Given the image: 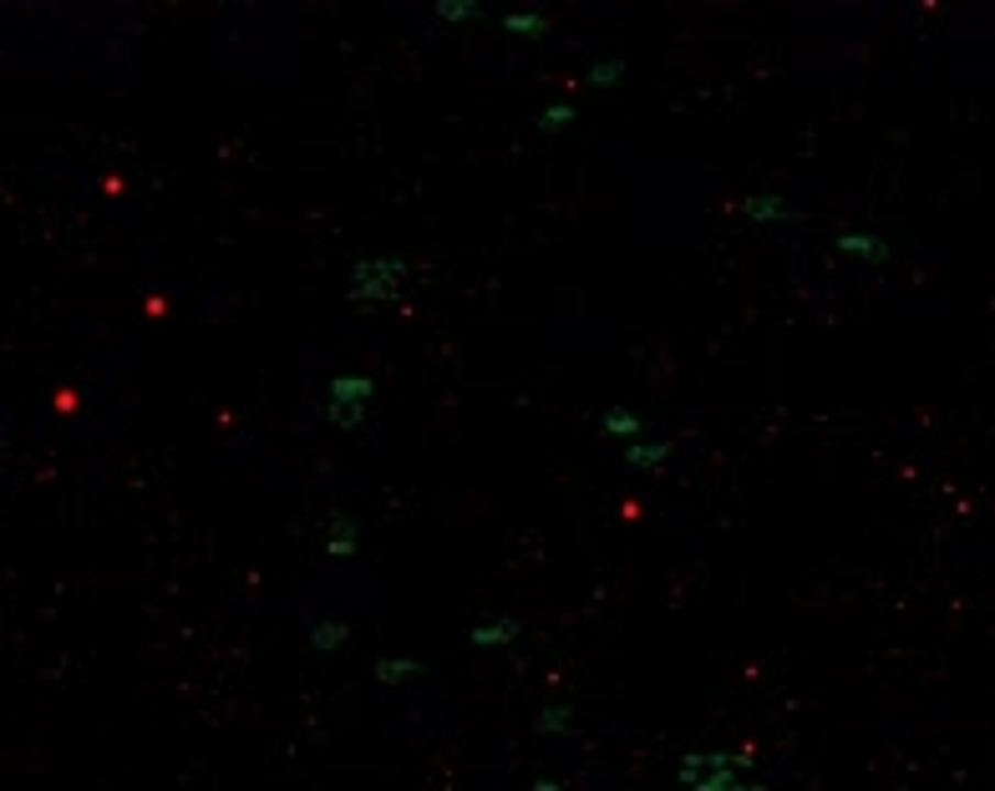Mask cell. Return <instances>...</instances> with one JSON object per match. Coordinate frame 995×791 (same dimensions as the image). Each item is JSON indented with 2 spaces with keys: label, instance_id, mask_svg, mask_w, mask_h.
<instances>
[{
  "label": "cell",
  "instance_id": "obj_1",
  "mask_svg": "<svg viewBox=\"0 0 995 791\" xmlns=\"http://www.w3.org/2000/svg\"><path fill=\"white\" fill-rule=\"evenodd\" d=\"M681 781L690 791H756L742 781V756H686Z\"/></svg>",
  "mask_w": 995,
  "mask_h": 791
},
{
  "label": "cell",
  "instance_id": "obj_2",
  "mask_svg": "<svg viewBox=\"0 0 995 791\" xmlns=\"http://www.w3.org/2000/svg\"><path fill=\"white\" fill-rule=\"evenodd\" d=\"M407 275L397 259H366V264H356V279H351V294L356 300H386L391 294V285Z\"/></svg>",
  "mask_w": 995,
  "mask_h": 791
},
{
  "label": "cell",
  "instance_id": "obj_3",
  "mask_svg": "<svg viewBox=\"0 0 995 791\" xmlns=\"http://www.w3.org/2000/svg\"><path fill=\"white\" fill-rule=\"evenodd\" d=\"M376 396V386L366 381V376H335L331 381V416H341V422H356L361 406Z\"/></svg>",
  "mask_w": 995,
  "mask_h": 791
},
{
  "label": "cell",
  "instance_id": "obj_4",
  "mask_svg": "<svg viewBox=\"0 0 995 791\" xmlns=\"http://www.w3.org/2000/svg\"><path fill=\"white\" fill-rule=\"evenodd\" d=\"M838 254H849V259H869V264H884L889 259V244L874 234H843L838 238Z\"/></svg>",
  "mask_w": 995,
  "mask_h": 791
},
{
  "label": "cell",
  "instance_id": "obj_5",
  "mask_svg": "<svg viewBox=\"0 0 995 791\" xmlns=\"http://www.w3.org/2000/svg\"><path fill=\"white\" fill-rule=\"evenodd\" d=\"M508 639H518V620H493V624H483V630H473V634H467V645H473V649L508 645Z\"/></svg>",
  "mask_w": 995,
  "mask_h": 791
},
{
  "label": "cell",
  "instance_id": "obj_6",
  "mask_svg": "<svg viewBox=\"0 0 995 791\" xmlns=\"http://www.w3.org/2000/svg\"><path fill=\"white\" fill-rule=\"evenodd\" d=\"M417 675H422V665L407 655H391L376 665V680H382V686H401V680H417Z\"/></svg>",
  "mask_w": 995,
  "mask_h": 791
},
{
  "label": "cell",
  "instance_id": "obj_7",
  "mask_svg": "<svg viewBox=\"0 0 995 791\" xmlns=\"http://www.w3.org/2000/svg\"><path fill=\"white\" fill-rule=\"evenodd\" d=\"M498 26H504L508 36H544L549 21H544V15H533V11H513V15H504Z\"/></svg>",
  "mask_w": 995,
  "mask_h": 791
},
{
  "label": "cell",
  "instance_id": "obj_8",
  "mask_svg": "<svg viewBox=\"0 0 995 791\" xmlns=\"http://www.w3.org/2000/svg\"><path fill=\"white\" fill-rule=\"evenodd\" d=\"M331 554H341V558L356 554V523H351V517H341V523L331 527Z\"/></svg>",
  "mask_w": 995,
  "mask_h": 791
},
{
  "label": "cell",
  "instance_id": "obj_9",
  "mask_svg": "<svg viewBox=\"0 0 995 791\" xmlns=\"http://www.w3.org/2000/svg\"><path fill=\"white\" fill-rule=\"evenodd\" d=\"M310 645H316V649H335V645H345V624L320 620V624H316V634H310Z\"/></svg>",
  "mask_w": 995,
  "mask_h": 791
},
{
  "label": "cell",
  "instance_id": "obj_10",
  "mask_svg": "<svg viewBox=\"0 0 995 791\" xmlns=\"http://www.w3.org/2000/svg\"><path fill=\"white\" fill-rule=\"evenodd\" d=\"M605 432H610V436H640V422L630 416V411L610 406V411H605Z\"/></svg>",
  "mask_w": 995,
  "mask_h": 791
},
{
  "label": "cell",
  "instance_id": "obj_11",
  "mask_svg": "<svg viewBox=\"0 0 995 791\" xmlns=\"http://www.w3.org/2000/svg\"><path fill=\"white\" fill-rule=\"evenodd\" d=\"M624 77V62H599V66H589V81L595 87H610V81H620Z\"/></svg>",
  "mask_w": 995,
  "mask_h": 791
},
{
  "label": "cell",
  "instance_id": "obj_12",
  "mask_svg": "<svg viewBox=\"0 0 995 791\" xmlns=\"http://www.w3.org/2000/svg\"><path fill=\"white\" fill-rule=\"evenodd\" d=\"M574 112H579V107H574V102H559V107H549L544 118H539V127H564V122H570Z\"/></svg>",
  "mask_w": 995,
  "mask_h": 791
},
{
  "label": "cell",
  "instance_id": "obj_13",
  "mask_svg": "<svg viewBox=\"0 0 995 791\" xmlns=\"http://www.w3.org/2000/svg\"><path fill=\"white\" fill-rule=\"evenodd\" d=\"M747 213H752V219H787L783 203H767V198H752V203H747Z\"/></svg>",
  "mask_w": 995,
  "mask_h": 791
},
{
  "label": "cell",
  "instance_id": "obj_14",
  "mask_svg": "<svg viewBox=\"0 0 995 791\" xmlns=\"http://www.w3.org/2000/svg\"><path fill=\"white\" fill-rule=\"evenodd\" d=\"M630 461H635V467H661L665 447H630Z\"/></svg>",
  "mask_w": 995,
  "mask_h": 791
},
{
  "label": "cell",
  "instance_id": "obj_15",
  "mask_svg": "<svg viewBox=\"0 0 995 791\" xmlns=\"http://www.w3.org/2000/svg\"><path fill=\"white\" fill-rule=\"evenodd\" d=\"M564 725H570V715H564V705H559V711H549V715H544V731H564Z\"/></svg>",
  "mask_w": 995,
  "mask_h": 791
},
{
  "label": "cell",
  "instance_id": "obj_16",
  "mask_svg": "<svg viewBox=\"0 0 995 791\" xmlns=\"http://www.w3.org/2000/svg\"><path fill=\"white\" fill-rule=\"evenodd\" d=\"M539 791H559V787H554V781H544V787H539Z\"/></svg>",
  "mask_w": 995,
  "mask_h": 791
}]
</instances>
